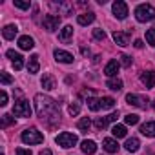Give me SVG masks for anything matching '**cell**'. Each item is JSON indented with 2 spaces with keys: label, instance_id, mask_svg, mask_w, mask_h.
Returning <instances> with one entry per match:
<instances>
[{
  "label": "cell",
  "instance_id": "2e32d148",
  "mask_svg": "<svg viewBox=\"0 0 155 155\" xmlns=\"http://www.w3.org/2000/svg\"><path fill=\"white\" fill-rule=\"evenodd\" d=\"M17 33H18V28H17L15 24H9V26H6V28L2 29V37H4L6 40H13V38L17 37Z\"/></svg>",
  "mask_w": 155,
  "mask_h": 155
},
{
  "label": "cell",
  "instance_id": "e575fe53",
  "mask_svg": "<svg viewBox=\"0 0 155 155\" xmlns=\"http://www.w3.org/2000/svg\"><path fill=\"white\" fill-rule=\"evenodd\" d=\"M0 81H2V84H4V86H8V84H11V82H13L11 75H9V73H6V71L0 73Z\"/></svg>",
  "mask_w": 155,
  "mask_h": 155
},
{
  "label": "cell",
  "instance_id": "83f0119b",
  "mask_svg": "<svg viewBox=\"0 0 155 155\" xmlns=\"http://www.w3.org/2000/svg\"><path fill=\"white\" fill-rule=\"evenodd\" d=\"M88 108H90L91 111H99V110H101V99H97V97L88 99Z\"/></svg>",
  "mask_w": 155,
  "mask_h": 155
},
{
  "label": "cell",
  "instance_id": "60d3db41",
  "mask_svg": "<svg viewBox=\"0 0 155 155\" xmlns=\"http://www.w3.org/2000/svg\"><path fill=\"white\" fill-rule=\"evenodd\" d=\"M106 119H108V122H115V120L119 119V111H113V113H110Z\"/></svg>",
  "mask_w": 155,
  "mask_h": 155
},
{
  "label": "cell",
  "instance_id": "6da1fadb",
  "mask_svg": "<svg viewBox=\"0 0 155 155\" xmlns=\"http://www.w3.org/2000/svg\"><path fill=\"white\" fill-rule=\"evenodd\" d=\"M35 111L38 115V119L48 126V128H53L60 122V110H58V104L44 95V93H37L35 95Z\"/></svg>",
  "mask_w": 155,
  "mask_h": 155
},
{
  "label": "cell",
  "instance_id": "3957f363",
  "mask_svg": "<svg viewBox=\"0 0 155 155\" xmlns=\"http://www.w3.org/2000/svg\"><path fill=\"white\" fill-rule=\"evenodd\" d=\"M20 139H22V142L24 144H40V142H44V135L37 130V128H28V130H24L22 131V135H20Z\"/></svg>",
  "mask_w": 155,
  "mask_h": 155
},
{
  "label": "cell",
  "instance_id": "8d00e7d4",
  "mask_svg": "<svg viewBox=\"0 0 155 155\" xmlns=\"http://www.w3.org/2000/svg\"><path fill=\"white\" fill-rule=\"evenodd\" d=\"M93 37H95L97 40H104V38H106V33H104V29L97 28V29H93Z\"/></svg>",
  "mask_w": 155,
  "mask_h": 155
},
{
  "label": "cell",
  "instance_id": "d6986e66",
  "mask_svg": "<svg viewBox=\"0 0 155 155\" xmlns=\"http://www.w3.org/2000/svg\"><path fill=\"white\" fill-rule=\"evenodd\" d=\"M38 69H40L38 55H31L29 60H28V71H29V73H38Z\"/></svg>",
  "mask_w": 155,
  "mask_h": 155
},
{
  "label": "cell",
  "instance_id": "ac0fdd59",
  "mask_svg": "<svg viewBox=\"0 0 155 155\" xmlns=\"http://www.w3.org/2000/svg\"><path fill=\"white\" fill-rule=\"evenodd\" d=\"M140 133L146 135V137H155V120L144 122V124L140 126Z\"/></svg>",
  "mask_w": 155,
  "mask_h": 155
},
{
  "label": "cell",
  "instance_id": "7a4b0ae2",
  "mask_svg": "<svg viewBox=\"0 0 155 155\" xmlns=\"http://www.w3.org/2000/svg\"><path fill=\"white\" fill-rule=\"evenodd\" d=\"M135 18L139 22H150L155 18V8L151 4H140L135 8Z\"/></svg>",
  "mask_w": 155,
  "mask_h": 155
},
{
  "label": "cell",
  "instance_id": "5b68a950",
  "mask_svg": "<svg viewBox=\"0 0 155 155\" xmlns=\"http://www.w3.org/2000/svg\"><path fill=\"white\" fill-rule=\"evenodd\" d=\"M13 115H15V117H22V119L31 117V106H29V102L24 101V99L17 101L15 106H13Z\"/></svg>",
  "mask_w": 155,
  "mask_h": 155
},
{
  "label": "cell",
  "instance_id": "603a6c76",
  "mask_svg": "<svg viewBox=\"0 0 155 155\" xmlns=\"http://www.w3.org/2000/svg\"><path fill=\"white\" fill-rule=\"evenodd\" d=\"M71 37H73V28H71V26H64V28L60 29V40H62V42H68Z\"/></svg>",
  "mask_w": 155,
  "mask_h": 155
},
{
  "label": "cell",
  "instance_id": "f6af8a7d",
  "mask_svg": "<svg viewBox=\"0 0 155 155\" xmlns=\"http://www.w3.org/2000/svg\"><path fill=\"white\" fill-rule=\"evenodd\" d=\"M2 155H4V153H2Z\"/></svg>",
  "mask_w": 155,
  "mask_h": 155
},
{
  "label": "cell",
  "instance_id": "d590c367",
  "mask_svg": "<svg viewBox=\"0 0 155 155\" xmlns=\"http://www.w3.org/2000/svg\"><path fill=\"white\" fill-rule=\"evenodd\" d=\"M119 58H120V60H119V62H120V66H124V68H130V66H131V62H133V60H131V57H128V55H120Z\"/></svg>",
  "mask_w": 155,
  "mask_h": 155
},
{
  "label": "cell",
  "instance_id": "8fae6325",
  "mask_svg": "<svg viewBox=\"0 0 155 155\" xmlns=\"http://www.w3.org/2000/svg\"><path fill=\"white\" fill-rule=\"evenodd\" d=\"M119 68H120V62L119 60H110L104 68V75L110 77V79H115V75L119 73Z\"/></svg>",
  "mask_w": 155,
  "mask_h": 155
},
{
  "label": "cell",
  "instance_id": "74e56055",
  "mask_svg": "<svg viewBox=\"0 0 155 155\" xmlns=\"http://www.w3.org/2000/svg\"><path fill=\"white\" fill-rule=\"evenodd\" d=\"M13 4H15V8H18V9H29V2H22V0H13Z\"/></svg>",
  "mask_w": 155,
  "mask_h": 155
},
{
  "label": "cell",
  "instance_id": "4dcf8cb0",
  "mask_svg": "<svg viewBox=\"0 0 155 155\" xmlns=\"http://www.w3.org/2000/svg\"><path fill=\"white\" fill-rule=\"evenodd\" d=\"M13 122H15V119L6 113V115H2V122H0V126H2V128H8V126H11Z\"/></svg>",
  "mask_w": 155,
  "mask_h": 155
},
{
  "label": "cell",
  "instance_id": "d4e9b609",
  "mask_svg": "<svg viewBox=\"0 0 155 155\" xmlns=\"http://www.w3.org/2000/svg\"><path fill=\"white\" fill-rule=\"evenodd\" d=\"M111 133H113V137L122 139V137H126V126H122V124H115V126L111 128Z\"/></svg>",
  "mask_w": 155,
  "mask_h": 155
},
{
  "label": "cell",
  "instance_id": "7c38bea8",
  "mask_svg": "<svg viewBox=\"0 0 155 155\" xmlns=\"http://www.w3.org/2000/svg\"><path fill=\"white\" fill-rule=\"evenodd\" d=\"M53 55H55L57 62H62V64H71L73 62V55L68 53V51H64V49H55Z\"/></svg>",
  "mask_w": 155,
  "mask_h": 155
},
{
  "label": "cell",
  "instance_id": "277c9868",
  "mask_svg": "<svg viewBox=\"0 0 155 155\" xmlns=\"http://www.w3.org/2000/svg\"><path fill=\"white\" fill-rule=\"evenodd\" d=\"M57 144L60 146V148H64V150H68V148H73L75 144H77V135L75 133H69V131H62L60 135H57Z\"/></svg>",
  "mask_w": 155,
  "mask_h": 155
},
{
  "label": "cell",
  "instance_id": "ba28073f",
  "mask_svg": "<svg viewBox=\"0 0 155 155\" xmlns=\"http://www.w3.org/2000/svg\"><path fill=\"white\" fill-rule=\"evenodd\" d=\"M58 26H60V17L58 15H46L44 17V29H48L49 33L58 29Z\"/></svg>",
  "mask_w": 155,
  "mask_h": 155
},
{
  "label": "cell",
  "instance_id": "52a82bcc",
  "mask_svg": "<svg viewBox=\"0 0 155 155\" xmlns=\"http://www.w3.org/2000/svg\"><path fill=\"white\" fill-rule=\"evenodd\" d=\"M111 9H113V15H115L119 20H124V18L128 17V4L122 2V0H117V2H113Z\"/></svg>",
  "mask_w": 155,
  "mask_h": 155
},
{
  "label": "cell",
  "instance_id": "5bb4252c",
  "mask_svg": "<svg viewBox=\"0 0 155 155\" xmlns=\"http://www.w3.org/2000/svg\"><path fill=\"white\" fill-rule=\"evenodd\" d=\"M18 48L24 49V51H29V49L35 48V40H33L29 35H22V37L18 38Z\"/></svg>",
  "mask_w": 155,
  "mask_h": 155
},
{
  "label": "cell",
  "instance_id": "f546056e",
  "mask_svg": "<svg viewBox=\"0 0 155 155\" xmlns=\"http://www.w3.org/2000/svg\"><path fill=\"white\" fill-rule=\"evenodd\" d=\"M146 42L150 46H155V28H151V29L146 31Z\"/></svg>",
  "mask_w": 155,
  "mask_h": 155
},
{
  "label": "cell",
  "instance_id": "cb8c5ba5",
  "mask_svg": "<svg viewBox=\"0 0 155 155\" xmlns=\"http://www.w3.org/2000/svg\"><path fill=\"white\" fill-rule=\"evenodd\" d=\"M106 86H108L111 91H120V90H122V81H120V79H110V81L106 82Z\"/></svg>",
  "mask_w": 155,
  "mask_h": 155
},
{
  "label": "cell",
  "instance_id": "7402d4cb",
  "mask_svg": "<svg viewBox=\"0 0 155 155\" xmlns=\"http://www.w3.org/2000/svg\"><path fill=\"white\" fill-rule=\"evenodd\" d=\"M139 146H140V142H139V139H137V137L128 139V140H126V144H124V148H126L130 153H135V151L139 150Z\"/></svg>",
  "mask_w": 155,
  "mask_h": 155
},
{
  "label": "cell",
  "instance_id": "7bdbcfd3",
  "mask_svg": "<svg viewBox=\"0 0 155 155\" xmlns=\"http://www.w3.org/2000/svg\"><path fill=\"white\" fill-rule=\"evenodd\" d=\"M38 155H53V153H51V150H42Z\"/></svg>",
  "mask_w": 155,
  "mask_h": 155
},
{
  "label": "cell",
  "instance_id": "9a60e30c",
  "mask_svg": "<svg viewBox=\"0 0 155 155\" xmlns=\"http://www.w3.org/2000/svg\"><path fill=\"white\" fill-rule=\"evenodd\" d=\"M113 40H115L117 46L124 48V46L130 44V35H128V33H122V31H115V33H113Z\"/></svg>",
  "mask_w": 155,
  "mask_h": 155
},
{
  "label": "cell",
  "instance_id": "1f68e13d",
  "mask_svg": "<svg viewBox=\"0 0 155 155\" xmlns=\"http://www.w3.org/2000/svg\"><path fill=\"white\" fill-rule=\"evenodd\" d=\"M53 6H57V8L62 11V15H69V13H71V9H73V6H71V4H53Z\"/></svg>",
  "mask_w": 155,
  "mask_h": 155
},
{
  "label": "cell",
  "instance_id": "44dd1931",
  "mask_svg": "<svg viewBox=\"0 0 155 155\" xmlns=\"http://www.w3.org/2000/svg\"><path fill=\"white\" fill-rule=\"evenodd\" d=\"M95 20V13H82V15H79L77 17V22H79L81 26H88V24H91Z\"/></svg>",
  "mask_w": 155,
  "mask_h": 155
},
{
  "label": "cell",
  "instance_id": "e0dca14e",
  "mask_svg": "<svg viewBox=\"0 0 155 155\" xmlns=\"http://www.w3.org/2000/svg\"><path fill=\"white\" fill-rule=\"evenodd\" d=\"M81 150L86 153V155H93L95 151H97V144H95V140H82V144H81Z\"/></svg>",
  "mask_w": 155,
  "mask_h": 155
},
{
  "label": "cell",
  "instance_id": "ee69618b",
  "mask_svg": "<svg viewBox=\"0 0 155 155\" xmlns=\"http://www.w3.org/2000/svg\"><path fill=\"white\" fill-rule=\"evenodd\" d=\"M151 108H153V110H155V101H153V104H151Z\"/></svg>",
  "mask_w": 155,
  "mask_h": 155
},
{
  "label": "cell",
  "instance_id": "4fadbf2b",
  "mask_svg": "<svg viewBox=\"0 0 155 155\" xmlns=\"http://www.w3.org/2000/svg\"><path fill=\"white\" fill-rule=\"evenodd\" d=\"M42 88H44L46 91H51V90L57 88V81H55V77H53V75L44 73V77H42Z\"/></svg>",
  "mask_w": 155,
  "mask_h": 155
},
{
  "label": "cell",
  "instance_id": "30bf717a",
  "mask_svg": "<svg viewBox=\"0 0 155 155\" xmlns=\"http://www.w3.org/2000/svg\"><path fill=\"white\" fill-rule=\"evenodd\" d=\"M8 57L11 58V62H13V66H15L17 71L24 68V57H22L20 53H17L15 49H8Z\"/></svg>",
  "mask_w": 155,
  "mask_h": 155
},
{
  "label": "cell",
  "instance_id": "484cf974",
  "mask_svg": "<svg viewBox=\"0 0 155 155\" xmlns=\"http://www.w3.org/2000/svg\"><path fill=\"white\" fill-rule=\"evenodd\" d=\"M115 106V99L111 97H102L101 99V110H111Z\"/></svg>",
  "mask_w": 155,
  "mask_h": 155
},
{
  "label": "cell",
  "instance_id": "f1b7e54d",
  "mask_svg": "<svg viewBox=\"0 0 155 155\" xmlns=\"http://www.w3.org/2000/svg\"><path fill=\"white\" fill-rule=\"evenodd\" d=\"M68 111H69V115H71V117L79 115V113H81V102H71V104H69V108H68Z\"/></svg>",
  "mask_w": 155,
  "mask_h": 155
},
{
  "label": "cell",
  "instance_id": "b9f144b4",
  "mask_svg": "<svg viewBox=\"0 0 155 155\" xmlns=\"http://www.w3.org/2000/svg\"><path fill=\"white\" fill-rule=\"evenodd\" d=\"M133 46H135V48H139V49H140V48H142V46H144V42H142V40H135V44H133Z\"/></svg>",
  "mask_w": 155,
  "mask_h": 155
},
{
  "label": "cell",
  "instance_id": "836d02e7",
  "mask_svg": "<svg viewBox=\"0 0 155 155\" xmlns=\"http://www.w3.org/2000/svg\"><path fill=\"white\" fill-rule=\"evenodd\" d=\"M106 126H108V119H106V117H99V119L95 120V128H97V130H104Z\"/></svg>",
  "mask_w": 155,
  "mask_h": 155
},
{
  "label": "cell",
  "instance_id": "ab89813d",
  "mask_svg": "<svg viewBox=\"0 0 155 155\" xmlns=\"http://www.w3.org/2000/svg\"><path fill=\"white\" fill-rule=\"evenodd\" d=\"M17 155H31V150H26V148H17L15 150Z\"/></svg>",
  "mask_w": 155,
  "mask_h": 155
},
{
  "label": "cell",
  "instance_id": "4316f807",
  "mask_svg": "<svg viewBox=\"0 0 155 155\" xmlns=\"http://www.w3.org/2000/svg\"><path fill=\"white\" fill-rule=\"evenodd\" d=\"M77 128H79L81 131H88V130L91 128V120H90V117H82V119L79 120V124H77Z\"/></svg>",
  "mask_w": 155,
  "mask_h": 155
},
{
  "label": "cell",
  "instance_id": "f35d334b",
  "mask_svg": "<svg viewBox=\"0 0 155 155\" xmlns=\"http://www.w3.org/2000/svg\"><path fill=\"white\" fill-rule=\"evenodd\" d=\"M8 104V93L2 90V91H0V106H6Z\"/></svg>",
  "mask_w": 155,
  "mask_h": 155
},
{
  "label": "cell",
  "instance_id": "9c48e42d",
  "mask_svg": "<svg viewBox=\"0 0 155 155\" xmlns=\"http://www.w3.org/2000/svg\"><path fill=\"white\" fill-rule=\"evenodd\" d=\"M140 82H142L148 90L155 88V71H142V73H140Z\"/></svg>",
  "mask_w": 155,
  "mask_h": 155
},
{
  "label": "cell",
  "instance_id": "d6a6232c",
  "mask_svg": "<svg viewBox=\"0 0 155 155\" xmlns=\"http://www.w3.org/2000/svg\"><path fill=\"white\" fill-rule=\"evenodd\" d=\"M124 120H126V124H130V126H135V124L139 122V115H135V113H130V115H126V117H124Z\"/></svg>",
  "mask_w": 155,
  "mask_h": 155
},
{
  "label": "cell",
  "instance_id": "8992f818",
  "mask_svg": "<svg viewBox=\"0 0 155 155\" xmlns=\"http://www.w3.org/2000/svg\"><path fill=\"white\" fill-rule=\"evenodd\" d=\"M126 102L131 104V106H137V108H146L148 106V97L144 95H137V93H128L126 95Z\"/></svg>",
  "mask_w": 155,
  "mask_h": 155
},
{
  "label": "cell",
  "instance_id": "ffe728a7",
  "mask_svg": "<svg viewBox=\"0 0 155 155\" xmlns=\"http://www.w3.org/2000/svg\"><path fill=\"white\" fill-rule=\"evenodd\" d=\"M102 146H104V150H106L108 153H117V151H119V144H117V140H113V139H104V140H102Z\"/></svg>",
  "mask_w": 155,
  "mask_h": 155
}]
</instances>
